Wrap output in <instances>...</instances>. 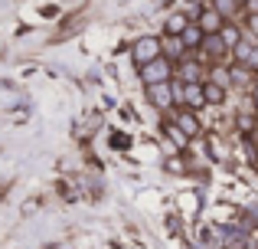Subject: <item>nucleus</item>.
<instances>
[{
	"label": "nucleus",
	"mask_w": 258,
	"mask_h": 249,
	"mask_svg": "<svg viewBox=\"0 0 258 249\" xmlns=\"http://www.w3.org/2000/svg\"><path fill=\"white\" fill-rule=\"evenodd\" d=\"M141 82L151 89V85H164V82H173V63L167 56H157L154 63L141 66Z\"/></svg>",
	"instance_id": "obj_1"
},
{
	"label": "nucleus",
	"mask_w": 258,
	"mask_h": 249,
	"mask_svg": "<svg viewBox=\"0 0 258 249\" xmlns=\"http://www.w3.org/2000/svg\"><path fill=\"white\" fill-rule=\"evenodd\" d=\"M157 56H164V49H160V36H138V39H134L131 59L138 63V69L147 66V63H154Z\"/></svg>",
	"instance_id": "obj_2"
},
{
	"label": "nucleus",
	"mask_w": 258,
	"mask_h": 249,
	"mask_svg": "<svg viewBox=\"0 0 258 249\" xmlns=\"http://www.w3.org/2000/svg\"><path fill=\"white\" fill-rule=\"evenodd\" d=\"M200 53H203V56H206V59H209L213 66H229V49L222 46L219 33H216V36H206V39H203Z\"/></svg>",
	"instance_id": "obj_3"
},
{
	"label": "nucleus",
	"mask_w": 258,
	"mask_h": 249,
	"mask_svg": "<svg viewBox=\"0 0 258 249\" xmlns=\"http://www.w3.org/2000/svg\"><path fill=\"white\" fill-rule=\"evenodd\" d=\"M173 128L183 134V138H196V134H200V118H196L189 109H180L173 115Z\"/></svg>",
	"instance_id": "obj_4"
},
{
	"label": "nucleus",
	"mask_w": 258,
	"mask_h": 249,
	"mask_svg": "<svg viewBox=\"0 0 258 249\" xmlns=\"http://www.w3.org/2000/svg\"><path fill=\"white\" fill-rule=\"evenodd\" d=\"M196 26L203 30V36H216V33L226 26V20H222L213 7H206V10H200V17H196Z\"/></svg>",
	"instance_id": "obj_5"
},
{
	"label": "nucleus",
	"mask_w": 258,
	"mask_h": 249,
	"mask_svg": "<svg viewBox=\"0 0 258 249\" xmlns=\"http://www.w3.org/2000/svg\"><path fill=\"white\" fill-rule=\"evenodd\" d=\"M235 63L239 66H245V69H252L258 72V43H248V39H242L239 46H235Z\"/></svg>",
	"instance_id": "obj_6"
},
{
	"label": "nucleus",
	"mask_w": 258,
	"mask_h": 249,
	"mask_svg": "<svg viewBox=\"0 0 258 249\" xmlns=\"http://www.w3.org/2000/svg\"><path fill=\"white\" fill-rule=\"evenodd\" d=\"M203 63L196 56H186L180 59V82H203Z\"/></svg>",
	"instance_id": "obj_7"
},
{
	"label": "nucleus",
	"mask_w": 258,
	"mask_h": 249,
	"mask_svg": "<svg viewBox=\"0 0 258 249\" xmlns=\"http://www.w3.org/2000/svg\"><path fill=\"white\" fill-rule=\"evenodd\" d=\"M147 98H151L154 109H170V105H173L170 82H164V85H151V89H147Z\"/></svg>",
	"instance_id": "obj_8"
},
{
	"label": "nucleus",
	"mask_w": 258,
	"mask_h": 249,
	"mask_svg": "<svg viewBox=\"0 0 258 249\" xmlns=\"http://www.w3.org/2000/svg\"><path fill=\"white\" fill-rule=\"evenodd\" d=\"M186 26H189V17H186V13H170V17H167V23H164V36H176V39H180Z\"/></svg>",
	"instance_id": "obj_9"
},
{
	"label": "nucleus",
	"mask_w": 258,
	"mask_h": 249,
	"mask_svg": "<svg viewBox=\"0 0 258 249\" xmlns=\"http://www.w3.org/2000/svg\"><path fill=\"white\" fill-rule=\"evenodd\" d=\"M219 39H222V46H226V49L232 53L235 46H239L242 39H245V33H242V30H239V26H235V23H226V26H222V30H219Z\"/></svg>",
	"instance_id": "obj_10"
},
{
	"label": "nucleus",
	"mask_w": 258,
	"mask_h": 249,
	"mask_svg": "<svg viewBox=\"0 0 258 249\" xmlns=\"http://www.w3.org/2000/svg\"><path fill=\"white\" fill-rule=\"evenodd\" d=\"M203 39H206V36H203V30L196 23H189L186 30H183L180 43H183V49H186V53H193V49H200V46H203Z\"/></svg>",
	"instance_id": "obj_11"
},
{
	"label": "nucleus",
	"mask_w": 258,
	"mask_h": 249,
	"mask_svg": "<svg viewBox=\"0 0 258 249\" xmlns=\"http://www.w3.org/2000/svg\"><path fill=\"white\" fill-rule=\"evenodd\" d=\"M229 85H255V72L239 66V63H232L229 66Z\"/></svg>",
	"instance_id": "obj_12"
},
{
	"label": "nucleus",
	"mask_w": 258,
	"mask_h": 249,
	"mask_svg": "<svg viewBox=\"0 0 258 249\" xmlns=\"http://www.w3.org/2000/svg\"><path fill=\"white\" fill-rule=\"evenodd\" d=\"M203 102H206V105H222V102H226V89L203 79Z\"/></svg>",
	"instance_id": "obj_13"
},
{
	"label": "nucleus",
	"mask_w": 258,
	"mask_h": 249,
	"mask_svg": "<svg viewBox=\"0 0 258 249\" xmlns=\"http://www.w3.org/2000/svg\"><path fill=\"white\" fill-rule=\"evenodd\" d=\"M213 10L219 13L226 23H232V17L242 10V4H239V0H213Z\"/></svg>",
	"instance_id": "obj_14"
},
{
	"label": "nucleus",
	"mask_w": 258,
	"mask_h": 249,
	"mask_svg": "<svg viewBox=\"0 0 258 249\" xmlns=\"http://www.w3.org/2000/svg\"><path fill=\"white\" fill-rule=\"evenodd\" d=\"M229 66H232V63H229ZM229 66H209L206 82H216V85H222V89H226V85H229Z\"/></svg>",
	"instance_id": "obj_15"
},
{
	"label": "nucleus",
	"mask_w": 258,
	"mask_h": 249,
	"mask_svg": "<svg viewBox=\"0 0 258 249\" xmlns=\"http://www.w3.org/2000/svg\"><path fill=\"white\" fill-rule=\"evenodd\" d=\"M245 26L252 30V36L258 39V13H248V17H245Z\"/></svg>",
	"instance_id": "obj_16"
},
{
	"label": "nucleus",
	"mask_w": 258,
	"mask_h": 249,
	"mask_svg": "<svg viewBox=\"0 0 258 249\" xmlns=\"http://www.w3.org/2000/svg\"><path fill=\"white\" fill-rule=\"evenodd\" d=\"M252 109H255V112H258V82H255V85H252Z\"/></svg>",
	"instance_id": "obj_17"
},
{
	"label": "nucleus",
	"mask_w": 258,
	"mask_h": 249,
	"mask_svg": "<svg viewBox=\"0 0 258 249\" xmlns=\"http://www.w3.org/2000/svg\"><path fill=\"white\" fill-rule=\"evenodd\" d=\"M239 4H242V7H245V4H255V0H239Z\"/></svg>",
	"instance_id": "obj_18"
}]
</instances>
